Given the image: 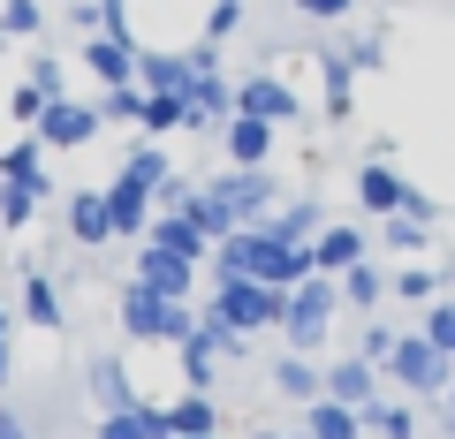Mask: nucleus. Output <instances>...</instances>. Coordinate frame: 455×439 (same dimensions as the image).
Segmentation results:
<instances>
[{"instance_id":"obj_31","label":"nucleus","mask_w":455,"mask_h":439,"mask_svg":"<svg viewBox=\"0 0 455 439\" xmlns=\"http://www.w3.org/2000/svg\"><path fill=\"white\" fill-rule=\"evenodd\" d=\"M137 129H145V137H190V98H175V91H152L145 98V122H137Z\"/></svg>"},{"instance_id":"obj_48","label":"nucleus","mask_w":455,"mask_h":439,"mask_svg":"<svg viewBox=\"0 0 455 439\" xmlns=\"http://www.w3.org/2000/svg\"><path fill=\"white\" fill-rule=\"evenodd\" d=\"M448 280H455V258H448Z\"/></svg>"},{"instance_id":"obj_11","label":"nucleus","mask_w":455,"mask_h":439,"mask_svg":"<svg viewBox=\"0 0 455 439\" xmlns=\"http://www.w3.org/2000/svg\"><path fill=\"white\" fill-rule=\"evenodd\" d=\"M68 243L76 250H107L114 243V205H107V190H68Z\"/></svg>"},{"instance_id":"obj_4","label":"nucleus","mask_w":455,"mask_h":439,"mask_svg":"<svg viewBox=\"0 0 455 439\" xmlns=\"http://www.w3.org/2000/svg\"><path fill=\"white\" fill-rule=\"evenodd\" d=\"M387 387L410 394V402H440V394L455 387V357H448V349H433L425 333H403L395 357H387Z\"/></svg>"},{"instance_id":"obj_47","label":"nucleus","mask_w":455,"mask_h":439,"mask_svg":"<svg viewBox=\"0 0 455 439\" xmlns=\"http://www.w3.org/2000/svg\"><path fill=\"white\" fill-rule=\"evenodd\" d=\"M0 333H16V318H8V310H0Z\"/></svg>"},{"instance_id":"obj_26","label":"nucleus","mask_w":455,"mask_h":439,"mask_svg":"<svg viewBox=\"0 0 455 439\" xmlns=\"http://www.w3.org/2000/svg\"><path fill=\"white\" fill-rule=\"evenodd\" d=\"M92 439H167V409L145 402V409H114V417H99Z\"/></svg>"},{"instance_id":"obj_39","label":"nucleus","mask_w":455,"mask_h":439,"mask_svg":"<svg viewBox=\"0 0 455 439\" xmlns=\"http://www.w3.org/2000/svg\"><path fill=\"white\" fill-rule=\"evenodd\" d=\"M395 341H403V325H387V318H372V325H364V333H357V357H372L379 372H387V357H395Z\"/></svg>"},{"instance_id":"obj_18","label":"nucleus","mask_w":455,"mask_h":439,"mask_svg":"<svg viewBox=\"0 0 455 439\" xmlns=\"http://www.w3.org/2000/svg\"><path fill=\"white\" fill-rule=\"evenodd\" d=\"M137 280H145V288H160V295H175V303H190L197 265H190V258H167V250H152V243H137Z\"/></svg>"},{"instance_id":"obj_1","label":"nucleus","mask_w":455,"mask_h":439,"mask_svg":"<svg viewBox=\"0 0 455 439\" xmlns=\"http://www.w3.org/2000/svg\"><path fill=\"white\" fill-rule=\"evenodd\" d=\"M114 318H122V333H130V341H160V349H182V341L197 333V310L175 303V295H160V288H145V280H130V288H122Z\"/></svg>"},{"instance_id":"obj_36","label":"nucleus","mask_w":455,"mask_h":439,"mask_svg":"<svg viewBox=\"0 0 455 439\" xmlns=\"http://www.w3.org/2000/svg\"><path fill=\"white\" fill-rule=\"evenodd\" d=\"M38 31H46L38 0H0V38H38Z\"/></svg>"},{"instance_id":"obj_19","label":"nucleus","mask_w":455,"mask_h":439,"mask_svg":"<svg viewBox=\"0 0 455 439\" xmlns=\"http://www.w3.org/2000/svg\"><path fill=\"white\" fill-rule=\"evenodd\" d=\"M145 243H152V250H167V258H190V265H205V258H212V243L190 228V220H182V212H152Z\"/></svg>"},{"instance_id":"obj_6","label":"nucleus","mask_w":455,"mask_h":439,"mask_svg":"<svg viewBox=\"0 0 455 439\" xmlns=\"http://www.w3.org/2000/svg\"><path fill=\"white\" fill-rule=\"evenodd\" d=\"M205 190L235 212V228H266V220H274V205L289 197V190L274 182V167H228V175H212Z\"/></svg>"},{"instance_id":"obj_33","label":"nucleus","mask_w":455,"mask_h":439,"mask_svg":"<svg viewBox=\"0 0 455 439\" xmlns=\"http://www.w3.org/2000/svg\"><path fill=\"white\" fill-rule=\"evenodd\" d=\"M38 205H46V190H31V182H0V228H31Z\"/></svg>"},{"instance_id":"obj_5","label":"nucleus","mask_w":455,"mask_h":439,"mask_svg":"<svg viewBox=\"0 0 455 439\" xmlns=\"http://www.w3.org/2000/svg\"><path fill=\"white\" fill-rule=\"evenodd\" d=\"M334 318H341V280L311 273L304 288H289V318H281V341H289L296 357H311V349L334 333Z\"/></svg>"},{"instance_id":"obj_14","label":"nucleus","mask_w":455,"mask_h":439,"mask_svg":"<svg viewBox=\"0 0 455 439\" xmlns=\"http://www.w3.org/2000/svg\"><path fill=\"white\" fill-rule=\"evenodd\" d=\"M137 61H145V46H137V38H92V46H84V68H92L107 91L137 83Z\"/></svg>"},{"instance_id":"obj_30","label":"nucleus","mask_w":455,"mask_h":439,"mask_svg":"<svg viewBox=\"0 0 455 439\" xmlns=\"http://www.w3.org/2000/svg\"><path fill=\"white\" fill-rule=\"evenodd\" d=\"M122 175H137V182H152V190H167V182H175V160H167L160 137H137L130 160H122Z\"/></svg>"},{"instance_id":"obj_22","label":"nucleus","mask_w":455,"mask_h":439,"mask_svg":"<svg viewBox=\"0 0 455 439\" xmlns=\"http://www.w3.org/2000/svg\"><path fill=\"white\" fill-rule=\"evenodd\" d=\"M296 432H304V439H364V409H341V402L319 394V402L296 417Z\"/></svg>"},{"instance_id":"obj_13","label":"nucleus","mask_w":455,"mask_h":439,"mask_svg":"<svg viewBox=\"0 0 455 439\" xmlns=\"http://www.w3.org/2000/svg\"><path fill=\"white\" fill-rule=\"evenodd\" d=\"M274 145H281V129H274V122H251V114H228V129H220L228 167H266Z\"/></svg>"},{"instance_id":"obj_21","label":"nucleus","mask_w":455,"mask_h":439,"mask_svg":"<svg viewBox=\"0 0 455 439\" xmlns=\"http://www.w3.org/2000/svg\"><path fill=\"white\" fill-rule=\"evenodd\" d=\"M0 182H31V190L53 197V175H46V145H38L31 129L16 137V145H0Z\"/></svg>"},{"instance_id":"obj_32","label":"nucleus","mask_w":455,"mask_h":439,"mask_svg":"<svg viewBox=\"0 0 455 439\" xmlns=\"http://www.w3.org/2000/svg\"><path fill=\"white\" fill-rule=\"evenodd\" d=\"M364 432H379V439H418V409H410V394L372 402V409H364Z\"/></svg>"},{"instance_id":"obj_29","label":"nucleus","mask_w":455,"mask_h":439,"mask_svg":"<svg viewBox=\"0 0 455 439\" xmlns=\"http://www.w3.org/2000/svg\"><path fill=\"white\" fill-rule=\"evenodd\" d=\"M387 280L395 273H379L372 258L349 265V273H341V310H379V303H387Z\"/></svg>"},{"instance_id":"obj_23","label":"nucleus","mask_w":455,"mask_h":439,"mask_svg":"<svg viewBox=\"0 0 455 439\" xmlns=\"http://www.w3.org/2000/svg\"><path fill=\"white\" fill-rule=\"evenodd\" d=\"M274 394H281V402H296V409H311V402L326 394V372H319L311 357H296V349H289V357L274 364Z\"/></svg>"},{"instance_id":"obj_17","label":"nucleus","mask_w":455,"mask_h":439,"mask_svg":"<svg viewBox=\"0 0 455 439\" xmlns=\"http://www.w3.org/2000/svg\"><path fill=\"white\" fill-rule=\"evenodd\" d=\"M266 235H274V243H319L326 235V205L319 197H281L274 220H266Z\"/></svg>"},{"instance_id":"obj_16","label":"nucleus","mask_w":455,"mask_h":439,"mask_svg":"<svg viewBox=\"0 0 455 439\" xmlns=\"http://www.w3.org/2000/svg\"><path fill=\"white\" fill-rule=\"evenodd\" d=\"M403 197H410V182L395 175L387 160H364V167H357V212L387 220V212H403Z\"/></svg>"},{"instance_id":"obj_35","label":"nucleus","mask_w":455,"mask_h":439,"mask_svg":"<svg viewBox=\"0 0 455 439\" xmlns=\"http://www.w3.org/2000/svg\"><path fill=\"white\" fill-rule=\"evenodd\" d=\"M418 333H425L433 349H448V357H455V295H440V303L418 310Z\"/></svg>"},{"instance_id":"obj_9","label":"nucleus","mask_w":455,"mask_h":439,"mask_svg":"<svg viewBox=\"0 0 455 439\" xmlns=\"http://www.w3.org/2000/svg\"><path fill=\"white\" fill-rule=\"evenodd\" d=\"M107 205H114V243H122V235H130V243H145L152 212H160V190H152V182H137V175H114V182H107Z\"/></svg>"},{"instance_id":"obj_40","label":"nucleus","mask_w":455,"mask_h":439,"mask_svg":"<svg viewBox=\"0 0 455 439\" xmlns=\"http://www.w3.org/2000/svg\"><path fill=\"white\" fill-rule=\"evenodd\" d=\"M235 31H243V0H212V8H205V38H212V46H228Z\"/></svg>"},{"instance_id":"obj_20","label":"nucleus","mask_w":455,"mask_h":439,"mask_svg":"<svg viewBox=\"0 0 455 439\" xmlns=\"http://www.w3.org/2000/svg\"><path fill=\"white\" fill-rule=\"evenodd\" d=\"M92 402H99V417H114V409H145V394L130 387V364H122V357H99L92 364Z\"/></svg>"},{"instance_id":"obj_8","label":"nucleus","mask_w":455,"mask_h":439,"mask_svg":"<svg viewBox=\"0 0 455 439\" xmlns=\"http://www.w3.org/2000/svg\"><path fill=\"white\" fill-rule=\"evenodd\" d=\"M99 122H107V114H99L92 98H53L46 114H38V129H31V137H38L46 152H84V145L99 137Z\"/></svg>"},{"instance_id":"obj_34","label":"nucleus","mask_w":455,"mask_h":439,"mask_svg":"<svg viewBox=\"0 0 455 439\" xmlns=\"http://www.w3.org/2000/svg\"><path fill=\"white\" fill-rule=\"evenodd\" d=\"M425 243H433V220H418V212H387V250L425 258Z\"/></svg>"},{"instance_id":"obj_15","label":"nucleus","mask_w":455,"mask_h":439,"mask_svg":"<svg viewBox=\"0 0 455 439\" xmlns=\"http://www.w3.org/2000/svg\"><path fill=\"white\" fill-rule=\"evenodd\" d=\"M160 409H167V439H220V402H212V394L182 387L175 402H160Z\"/></svg>"},{"instance_id":"obj_41","label":"nucleus","mask_w":455,"mask_h":439,"mask_svg":"<svg viewBox=\"0 0 455 439\" xmlns=\"http://www.w3.org/2000/svg\"><path fill=\"white\" fill-rule=\"evenodd\" d=\"M296 16H311V23H349V16H357V0H296Z\"/></svg>"},{"instance_id":"obj_43","label":"nucleus","mask_w":455,"mask_h":439,"mask_svg":"<svg viewBox=\"0 0 455 439\" xmlns=\"http://www.w3.org/2000/svg\"><path fill=\"white\" fill-rule=\"evenodd\" d=\"M0 439H31V424H23L16 409H0Z\"/></svg>"},{"instance_id":"obj_27","label":"nucleus","mask_w":455,"mask_h":439,"mask_svg":"<svg viewBox=\"0 0 455 439\" xmlns=\"http://www.w3.org/2000/svg\"><path fill=\"white\" fill-rule=\"evenodd\" d=\"M357 114V61H349V46L326 53V122H349Z\"/></svg>"},{"instance_id":"obj_25","label":"nucleus","mask_w":455,"mask_h":439,"mask_svg":"<svg viewBox=\"0 0 455 439\" xmlns=\"http://www.w3.org/2000/svg\"><path fill=\"white\" fill-rule=\"evenodd\" d=\"M61 318H68V310H61L53 273H38V265H31V273H23V325H46V333H61Z\"/></svg>"},{"instance_id":"obj_37","label":"nucleus","mask_w":455,"mask_h":439,"mask_svg":"<svg viewBox=\"0 0 455 439\" xmlns=\"http://www.w3.org/2000/svg\"><path fill=\"white\" fill-rule=\"evenodd\" d=\"M23 83H31V91L46 98V106H53V98H68V68H61V53H38V61H31V76H23Z\"/></svg>"},{"instance_id":"obj_28","label":"nucleus","mask_w":455,"mask_h":439,"mask_svg":"<svg viewBox=\"0 0 455 439\" xmlns=\"http://www.w3.org/2000/svg\"><path fill=\"white\" fill-rule=\"evenodd\" d=\"M440 288H448V273H440V265H418V258H410L403 273L387 280V295H395V303H410V310H425V303H440Z\"/></svg>"},{"instance_id":"obj_38","label":"nucleus","mask_w":455,"mask_h":439,"mask_svg":"<svg viewBox=\"0 0 455 439\" xmlns=\"http://www.w3.org/2000/svg\"><path fill=\"white\" fill-rule=\"evenodd\" d=\"M145 83H122V91H107V98H99V114H107V122H145Z\"/></svg>"},{"instance_id":"obj_45","label":"nucleus","mask_w":455,"mask_h":439,"mask_svg":"<svg viewBox=\"0 0 455 439\" xmlns=\"http://www.w3.org/2000/svg\"><path fill=\"white\" fill-rule=\"evenodd\" d=\"M16 379V349H8V333H0V387Z\"/></svg>"},{"instance_id":"obj_24","label":"nucleus","mask_w":455,"mask_h":439,"mask_svg":"<svg viewBox=\"0 0 455 439\" xmlns=\"http://www.w3.org/2000/svg\"><path fill=\"white\" fill-rule=\"evenodd\" d=\"M137 83L145 91H175V98H190V53H160V46H145V61H137Z\"/></svg>"},{"instance_id":"obj_12","label":"nucleus","mask_w":455,"mask_h":439,"mask_svg":"<svg viewBox=\"0 0 455 439\" xmlns=\"http://www.w3.org/2000/svg\"><path fill=\"white\" fill-rule=\"evenodd\" d=\"M364 258H372V243H364V228H357V220H326V235L311 243V265H319L326 280H341L349 265H364Z\"/></svg>"},{"instance_id":"obj_46","label":"nucleus","mask_w":455,"mask_h":439,"mask_svg":"<svg viewBox=\"0 0 455 439\" xmlns=\"http://www.w3.org/2000/svg\"><path fill=\"white\" fill-rule=\"evenodd\" d=\"M251 439H289V432H251ZM296 439H304V432H296Z\"/></svg>"},{"instance_id":"obj_3","label":"nucleus","mask_w":455,"mask_h":439,"mask_svg":"<svg viewBox=\"0 0 455 439\" xmlns=\"http://www.w3.org/2000/svg\"><path fill=\"white\" fill-rule=\"evenodd\" d=\"M243 349H251V333H235V325H212L205 310H197V333L175 349V364H182V387H190V394H212L228 364H243Z\"/></svg>"},{"instance_id":"obj_44","label":"nucleus","mask_w":455,"mask_h":439,"mask_svg":"<svg viewBox=\"0 0 455 439\" xmlns=\"http://www.w3.org/2000/svg\"><path fill=\"white\" fill-rule=\"evenodd\" d=\"M440 432H448V439H455V387H448V394H440Z\"/></svg>"},{"instance_id":"obj_42","label":"nucleus","mask_w":455,"mask_h":439,"mask_svg":"<svg viewBox=\"0 0 455 439\" xmlns=\"http://www.w3.org/2000/svg\"><path fill=\"white\" fill-rule=\"evenodd\" d=\"M8 114H16L23 129H38V114H46V98H38L31 83H16V91H8Z\"/></svg>"},{"instance_id":"obj_2","label":"nucleus","mask_w":455,"mask_h":439,"mask_svg":"<svg viewBox=\"0 0 455 439\" xmlns=\"http://www.w3.org/2000/svg\"><path fill=\"white\" fill-rule=\"evenodd\" d=\"M212 325H235V333H281L289 318V288H266V280H220L205 303Z\"/></svg>"},{"instance_id":"obj_7","label":"nucleus","mask_w":455,"mask_h":439,"mask_svg":"<svg viewBox=\"0 0 455 439\" xmlns=\"http://www.w3.org/2000/svg\"><path fill=\"white\" fill-rule=\"evenodd\" d=\"M235 114L274 122V129H296V122H304V98H296L289 76H274V68H251V76H235Z\"/></svg>"},{"instance_id":"obj_10","label":"nucleus","mask_w":455,"mask_h":439,"mask_svg":"<svg viewBox=\"0 0 455 439\" xmlns=\"http://www.w3.org/2000/svg\"><path fill=\"white\" fill-rule=\"evenodd\" d=\"M379 364L372 357H357V349H349V357L341 364H326V402H341V409H372L379 402Z\"/></svg>"}]
</instances>
